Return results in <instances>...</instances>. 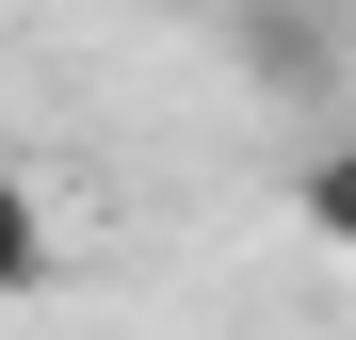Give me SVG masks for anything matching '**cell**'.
<instances>
[{
	"label": "cell",
	"mask_w": 356,
	"mask_h": 340,
	"mask_svg": "<svg viewBox=\"0 0 356 340\" xmlns=\"http://www.w3.org/2000/svg\"><path fill=\"white\" fill-rule=\"evenodd\" d=\"M49 275H65V243H49V195L17 179V162H0V308H33Z\"/></svg>",
	"instance_id": "6da1fadb"
},
{
	"label": "cell",
	"mask_w": 356,
	"mask_h": 340,
	"mask_svg": "<svg viewBox=\"0 0 356 340\" xmlns=\"http://www.w3.org/2000/svg\"><path fill=\"white\" fill-rule=\"evenodd\" d=\"M291 211H308V243H324V259H356V130H324L308 162H291Z\"/></svg>",
	"instance_id": "7a4b0ae2"
}]
</instances>
